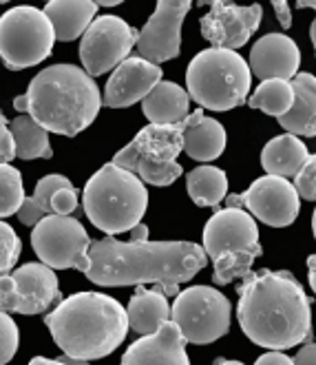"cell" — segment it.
Returning a JSON list of instances; mask_svg holds the SVG:
<instances>
[{
  "label": "cell",
  "instance_id": "6da1fadb",
  "mask_svg": "<svg viewBox=\"0 0 316 365\" xmlns=\"http://www.w3.org/2000/svg\"><path fill=\"white\" fill-rule=\"evenodd\" d=\"M208 257L193 242H149V226L137 224L129 242L104 237L89 246V282L107 288L155 284L168 299L204 270Z\"/></svg>",
  "mask_w": 316,
  "mask_h": 365
},
{
  "label": "cell",
  "instance_id": "7a4b0ae2",
  "mask_svg": "<svg viewBox=\"0 0 316 365\" xmlns=\"http://www.w3.org/2000/svg\"><path fill=\"white\" fill-rule=\"evenodd\" d=\"M237 319L246 336L281 352L312 339L310 297L288 270H257L237 288Z\"/></svg>",
  "mask_w": 316,
  "mask_h": 365
},
{
  "label": "cell",
  "instance_id": "3957f363",
  "mask_svg": "<svg viewBox=\"0 0 316 365\" xmlns=\"http://www.w3.org/2000/svg\"><path fill=\"white\" fill-rule=\"evenodd\" d=\"M102 96L91 76L75 64H53L42 69L14 109L27 113L47 133L73 138L91 126L100 113Z\"/></svg>",
  "mask_w": 316,
  "mask_h": 365
},
{
  "label": "cell",
  "instance_id": "277c9868",
  "mask_svg": "<svg viewBox=\"0 0 316 365\" xmlns=\"http://www.w3.org/2000/svg\"><path fill=\"white\" fill-rule=\"evenodd\" d=\"M45 324L62 352L87 363L115 352L129 332L122 304L102 292H75L62 299Z\"/></svg>",
  "mask_w": 316,
  "mask_h": 365
},
{
  "label": "cell",
  "instance_id": "5b68a950",
  "mask_svg": "<svg viewBox=\"0 0 316 365\" xmlns=\"http://www.w3.org/2000/svg\"><path fill=\"white\" fill-rule=\"evenodd\" d=\"M84 212L95 228L115 237L131 232L149 208V192L144 182L115 164H104L84 186Z\"/></svg>",
  "mask_w": 316,
  "mask_h": 365
},
{
  "label": "cell",
  "instance_id": "8992f818",
  "mask_svg": "<svg viewBox=\"0 0 316 365\" xmlns=\"http://www.w3.org/2000/svg\"><path fill=\"white\" fill-rule=\"evenodd\" d=\"M252 84L248 62L228 49L210 47L199 51L186 71L188 98L199 104V109L230 111L243 104Z\"/></svg>",
  "mask_w": 316,
  "mask_h": 365
},
{
  "label": "cell",
  "instance_id": "52a82bcc",
  "mask_svg": "<svg viewBox=\"0 0 316 365\" xmlns=\"http://www.w3.org/2000/svg\"><path fill=\"white\" fill-rule=\"evenodd\" d=\"M184 128L186 120L168 126H144L122 151L115 153L111 164L129 170L139 182L151 186H171L177 178H181L177 155L181 153Z\"/></svg>",
  "mask_w": 316,
  "mask_h": 365
},
{
  "label": "cell",
  "instance_id": "ba28073f",
  "mask_svg": "<svg viewBox=\"0 0 316 365\" xmlns=\"http://www.w3.org/2000/svg\"><path fill=\"white\" fill-rule=\"evenodd\" d=\"M53 29L36 7L20 5L0 16V58L11 71L36 67L53 49Z\"/></svg>",
  "mask_w": 316,
  "mask_h": 365
},
{
  "label": "cell",
  "instance_id": "9c48e42d",
  "mask_svg": "<svg viewBox=\"0 0 316 365\" xmlns=\"http://www.w3.org/2000/svg\"><path fill=\"white\" fill-rule=\"evenodd\" d=\"M233 306L217 288L191 286L177 292L171 306V324L179 330L186 343L206 346L228 334Z\"/></svg>",
  "mask_w": 316,
  "mask_h": 365
},
{
  "label": "cell",
  "instance_id": "30bf717a",
  "mask_svg": "<svg viewBox=\"0 0 316 365\" xmlns=\"http://www.w3.org/2000/svg\"><path fill=\"white\" fill-rule=\"evenodd\" d=\"M31 246L40 264H45L51 270H89L91 237L75 217H60V215L42 217L33 226Z\"/></svg>",
  "mask_w": 316,
  "mask_h": 365
},
{
  "label": "cell",
  "instance_id": "8fae6325",
  "mask_svg": "<svg viewBox=\"0 0 316 365\" xmlns=\"http://www.w3.org/2000/svg\"><path fill=\"white\" fill-rule=\"evenodd\" d=\"M137 29L131 27L126 20L117 16H98L89 29L84 31L80 42V60L82 71L95 78L111 69H115L120 62L129 58L135 47Z\"/></svg>",
  "mask_w": 316,
  "mask_h": 365
},
{
  "label": "cell",
  "instance_id": "7c38bea8",
  "mask_svg": "<svg viewBox=\"0 0 316 365\" xmlns=\"http://www.w3.org/2000/svg\"><path fill=\"white\" fill-rule=\"evenodd\" d=\"M60 299L58 277L45 264H23L0 277V312L42 314Z\"/></svg>",
  "mask_w": 316,
  "mask_h": 365
},
{
  "label": "cell",
  "instance_id": "4fadbf2b",
  "mask_svg": "<svg viewBox=\"0 0 316 365\" xmlns=\"http://www.w3.org/2000/svg\"><path fill=\"white\" fill-rule=\"evenodd\" d=\"M228 208H246L248 215L268 226L283 228L297 220L301 200L290 180L263 175L252 182L241 195H228Z\"/></svg>",
  "mask_w": 316,
  "mask_h": 365
},
{
  "label": "cell",
  "instance_id": "5bb4252c",
  "mask_svg": "<svg viewBox=\"0 0 316 365\" xmlns=\"http://www.w3.org/2000/svg\"><path fill=\"white\" fill-rule=\"evenodd\" d=\"M191 7L193 3L188 0H159L149 23L137 31V58L157 67L162 62L177 58L181 49V23Z\"/></svg>",
  "mask_w": 316,
  "mask_h": 365
},
{
  "label": "cell",
  "instance_id": "9a60e30c",
  "mask_svg": "<svg viewBox=\"0 0 316 365\" xmlns=\"http://www.w3.org/2000/svg\"><path fill=\"white\" fill-rule=\"evenodd\" d=\"M206 257L219 262L226 255L261 250L259 228L252 215L241 208H221L206 222L204 248Z\"/></svg>",
  "mask_w": 316,
  "mask_h": 365
},
{
  "label": "cell",
  "instance_id": "2e32d148",
  "mask_svg": "<svg viewBox=\"0 0 316 365\" xmlns=\"http://www.w3.org/2000/svg\"><path fill=\"white\" fill-rule=\"evenodd\" d=\"M261 7H239L228 0L210 3V11L201 18V34L215 49L235 51L243 47L261 23Z\"/></svg>",
  "mask_w": 316,
  "mask_h": 365
},
{
  "label": "cell",
  "instance_id": "e0dca14e",
  "mask_svg": "<svg viewBox=\"0 0 316 365\" xmlns=\"http://www.w3.org/2000/svg\"><path fill=\"white\" fill-rule=\"evenodd\" d=\"M162 80V69L157 64L146 62L137 56H129L113 69L107 89H104L102 104L111 109H124L133 106L135 102L144 100L151 93V89Z\"/></svg>",
  "mask_w": 316,
  "mask_h": 365
},
{
  "label": "cell",
  "instance_id": "ac0fdd59",
  "mask_svg": "<svg viewBox=\"0 0 316 365\" xmlns=\"http://www.w3.org/2000/svg\"><path fill=\"white\" fill-rule=\"evenodd\" d=\"M250 73L259 80H285L290 82L299 73L301 51L290 36L285 34H268L259 38L250 51Z\"/></svg>",
  "mask_w": 316,
  "mask_h": 365
},
{
  "label": "cell",
  "instance_id": "d6986e66",
  "mask_svg": "<svg viewBox=\"0 0 316 365\" xmlns=\"http://www.w3.org/2000/svg\"><path fill=\"white\" fill-rule=\"evenodd\" d=\"M120 365H191L186 354V341L168 321L155 334L131 343Z\"/></svg>",
  "mask_w": 316,
  "mask_h": 365
},
{
  "label": "cell",
  "instance_id": "ffe728a7",
  "mask_svg": "<svg viewBox=\"0 0 316 365\" xmlns=\"http://www.w3.org/2000/svg\"><path fill=\"white\" fill-rule=\"evenodd\" d=\"M181 148L195 162H213L226 148V128L217 120L206 118L201 109H197L186 118Z\"/></svg>",
  "mask_w": 316,
  "mask_h": 365
},
{
  "label": "cell",
  "instance_id": "44dd1931",
  "mask_svg": "<svg viewBox=\"0 0 316 365\" xmlns=\"http://www.w3.org/2000/svg\"><path fill=\"white\" fill-rule=\"evenodd\" d=\"M294 93L292 106L285 115L279 118V124L290 135H316V80L312 73H297L290 80Z\"/></svg>",
  "mask_w": 316,
  "mask_h": 365
},
{
  "label": "cell",
  "instance_id": "7402d4cb",
  "mask_svg": "<svg viewBox=\"0 0 316 365\" xmlns=\"http://www.w3.org/2000/svg\"><path fill=\"white\" fill-rule=\"evenodd\" d=\"M142 111L151 124H179L191 113V98L171 80H159L151 93L142 100Z\"/></svg>",
  "mask_w": 316,
  "mask_h": 365
},
{
  "label": "cell",
  "instance_id": "603a6c76",
  "mask_svg": "<svg viewBox=\"0 0 316 365\" xmlns=\"http://www.w3.org/2000/svg\"><path fill=\"white\" fill-rule=\"evenodd\" d=\"M42 14L51 23L56 40L71 42L89 29L93 16L98 14V5L93 0H53L47 3Z\"/></svg>",
  "mask_w": 316,
  "mask_h": 365
},
{
  "label": "cell",
  "instance_id": "cb8c5ba5",
  "mask_svg": "<svg viewBox=\"0 0 316 365\" xmlns=\"http://www.w3.org/2000/svg\"><path fill=\"white\" fill-rule=\"evenodd\" d=\"M310 151L303 140L297 135H277L272 138L261 151V166L268 175L290 180L299 173V168L307 162Z\"/></svg>",
  "mask_w": 316,
  "mask_h": 365
},
{
  "label": "cell",
  "instance_id": "d4e9b609",
  "mask_svg": "<svg viewBox=\"0 0 316 365\" xmlns=\"http://www.w3.org/2000/svg\"><path fill=\"white\" fill-rule=\"evenodd\" d=\"M126 321H129V328H133L142 336L155 334L164 324L171 321L168 299L159 290H146L139 286L129 302Z\"/></svg>",
  "mask_w": 316,
  "mask_h": 365
},
{
  "label": "cell",
  "instance_id": "484cf974",
  "mask_svg": "<svg viewBox=\"0 0 316 365\" xmlns=\"http://www.w3.org/2000/svg\"><path fill=\"white\" fill-rule=\"evenodd\" d=\"M9 133L14 140V155L18 160H49L53 155L49 133L27 113H20L9 122Z\"/></svg>",
  "mask_w": 316,
  "mask_h": 365
},
{
  "label": "cell",
  "instance_id": "4316f807",
  "mask_svg": "<svg viewBox=\"0 0 316 365\" xmlns=\"http://www.w3.org/2000/svg\"><path fill=\"white\" fill-rule=\"evenodd\" d=\"M188 195L197 206L217 208L228 190V178L217 166H199L186 175Z\"/></svg>",
  "mask_w": 316,
  "mask_h": 365
},
{
  "label": "cell",
  "instance_id": "83f0119b",
  "mask_svg": "<svg viewBox=\"0 0 316 365\" xmlns=\"http://www.w3.org/2000/svg\"><path fill=\"white\" fill-rule=\"evenodd\" d=\"M60 188H73L71 180L60 175V173H51V175H45L38 184H36V190L31 197H25L23 206L16 212L18 220L23 222L25 226H36L42 217H47L51 215V197Z\"/></svg>",
  "mask_w": 316,
  "mask_h": 365
},
{
  "label": "cell",
  "instance_id": "f1b7e54d",
  "mask_svg": "<svg viewBox=\"0 0 316 365\" xmlns=\"http://www.w3.org/2000/svg\"><path fill=\"white\" fill-rule=\"evenodd\" d=\"M292 100H294V93H292L290 82H285V80H265V82L259 84L257 91L252 93L248 104L252 106V109H259V111L279 120L281 115H285L290 111Z\"/></svg>",
  "mask_w": 316,
  "mask_h": 365
},
{
  "label": "cell",
  "instance_id": "f546056e",
  "mask_svg": "<svg viewBox=\"0 0 316 365\" xmlns=\"http://www.w3.org/2000/svg\"><path fill=\"white\" fill-rule=\"evenodd\" d=\"M25 202V184L20 170L11 164H0V220L11 217Z\"/></svg>",
  "mask_w": 316,
  "mask_h": 365
},
{
  "label": "cell",
  "instance_id": "4dcf8cb0",
  "mask_svg": "<svg viewBox=\"0 0 316 365\" xmlns=\"http://www.w3.org/2000/svg\"><path fill=\"white\" fill-rule=\"evenodd\" d=\"M261 255V250H248V252H235V255H226L219 262H215L213 270V282L217 286H226L235 279H243L252 272V264Z\"/></svg>",
  "mask_w": 316,
  "mask_h": 365
},
{
  "label": "cell",
  "instance_id": "1f68e13d",
  "mask_svg": "<svg viewBox=\"0 0 316 365\" xmlns=\"http://www.w3.org/2000/svg\"><path fill=\"white\" fill-rule=\"evenodd\" d=\"M20 248L23 246H20V237L16 230L9 224L0 222V277L14 270L20 257Z\"/></svg>",
  "mask_w": 316,
  "mask_h": 365
},
{
  "label": "cell",
  "instance_id": "d6a6232c",
  "mask_svg": "<svg viewBox=\"0 0 316 365\" xmlns=\"http://www.w3.org/2000/svg\"><path fill=\"white\" fill-rule=\"evenodd\" d=\"M18 326L16 321L7 314L0 312V365L9 363L18 352Z\"/></svg>",
  "mask_w": 316,
  "mask_h": 365
},
{
  "label": "cell",
  "instance_id": "836d02e7",
  "mask_svg": "<svg viewBox=\"0 0 316 365\" xmlns=\"http://www.w3.org/2000/svg\"><path fill=\"white\" fill-rule=\"evenodd\" d=\"M294 190H297L299 200H307V202H314L316 197V158L310 155L307 162L299 168V173L294 175Z\"/></svg>",
  "mask_w": 316,
  "mask_h": 365
},
{
  "label": "cell",
  "instance_id": "e575fe53",
  "mask_svg": "<svg viewBox=\"0 0 316 365\" xmlns=\"http://www.w3.org/2000/svg\"><path fill=\"white\" fill-rule=\"evenodd\" d=\"M78 208V190L75 188H60L51 197V212L60 217H71V212Z\"/></svg>",
  "mask_w": 316,
  "mask_h": 365
},
{
  "label": "cell",
  "instance_id": "d590c367",
  "mask_svg": "<svg viewBox=\"0 0 316 365\" xmlns=\"http://www.w3.org/2000/svg\"><path fill=\"white\" fill-rule=\"evenodd\" d=\"M14 140L9 133V124L7 118L0 111V164H9L14 160Z\"/></svg>",
  "mask_w": 316,
  "mask_h": 365
},
{
  "label": "cell",
  "instance_id": "8d00e7d4",
  "mask_svg": "<svg viewBox=\"0 0 316 365\" xmlns=\"http://www.w3.org/2000/svg\"><path fill=\"white\" fill-rule=\"evenodd\" d=\"M294 365H316V346L312 341H307L305 346L297 352V356L292 359Z\"/></svg>",
  "mask_w": 316,
  "mask_h": 365
},
{
  "label": "cell",
  "instance_id": "74e56055",
  "mask_svg": "<svg viewBox=\"0 0 316 365\" xmlns=\"http://www.w3.org/2000/svg\"><path fill=\"white\" fill-rule=\"evenodd\" d=\"M272 7H275V11H277V18H279L281 27L283 29H290L292 27V11H290L288 0H275V3H272Z\"/></svg>",
  "mask_w": 316,
  "mask_h": 365
},
{
  "label": "cell",
  "instance_id": "f35d334b",
  "mask_svg": "<svg viewBox=\"0 0 316 365\" xmlns=\"http://www.w3.org/2000/svg\"><path fill=\"white\" fill-rule=\"evenodd\" d=\"M255 365H294L292 359L283 352H265L263 356L257 359Z\"/></svg>",
  "mask_w": 316,
  "mask_h": 365
},
{
  "label": "cell",
  "instance_id": "ab89813d",
  "mask_svg": "<svg viewBox=\"0 0 316 365\" xmlns=\"http://www.w3.org/2000/svg\"><path fill=\"white\" fill-rule=\"evenodd\" d=\"M307 282H310V288L314 290L316 288V257L314 255L307 257Z\"/></svg>",
  "mask_w": 316,
  "mask_h": 365
},
{
  "label": "cell",
  "instance_id": "60d3db41",
  "mask_svg": "<svg viewBox=\"0 0 316 365\" xmlns=\"http://www.w3.org/2000/svg\"><path fill=\"white\" fill-rule=\"evenodd\" d=\"M29 365H67V363H62L60 359H45V356H36L29 361Z\"/></svg>",
  "mask_w": 316,
  "mask_h": 365
},
{
  "label": "cell",
  "instance_id": "b9f144b4",
  "mask_svg": "<svg viewBox=\"0 0 316 365\" xmlns=\"http://www.w3.org/2000/svg\"><path fill=\"white\" fill-rule=\"evenodd\" d=\"M213 365H243V363H241V361H228V359L219 356V359H215Z\"/></svg>",
  "mask_w": 316,
  "mask_h": 365
},
{
  "label": "cell",
  "instance_id": "7bdbcfd3",
  "mask_svg": "<svg viewBox=\"0 0 316 365\" xmlns=\"http://www.w3.org/2000/svg\"><path fill=\"white\" fill-rule=\"evenodd\" d=\"M299 9H314V0H301V3H297Z\"/></svg>",
  "mask_w": 316,
  "mask_h": 365
},
{
  "label": "cell",
  "instance_id": "ee69618b",
  "mask_svg": "<svg viewBox=\"0 0 316 365\" xmlns=\"http://www.w3.org/2000/svg\"><path fill=\"white\" fill-rule=\"evenodd\" d=\"M98 7H117L120 5V0H113V3H109V0H107V3H95Z\"/></svg>",
  "mask_w": 316,
  "mask_h": 365
},
{
  "label": "cell",
  "instance_id": "f6af8a7d",
  "mask_svg": "<svg viewBox=\"0 0 316 365\" xmlns=\"http://www.w3.org/2000/svg\"><path fill=\"white\" fill-rule=\"evenodd\" d=\"M310 38H312V42L316 40V25H312V27H310Z\"/></svg>",
  "mask_w": 316,
  "mask_h": 365
}]
</instances>
